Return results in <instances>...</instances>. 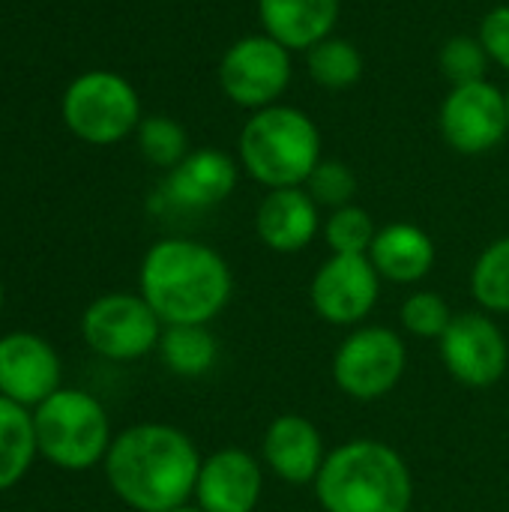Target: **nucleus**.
<instances>
[{
  "mask_svg": "<svg viewBox=\"0 0 509 512\" xmlns=\"http://www.w3.org/2000/svg\"><path fill=\"white\" fill-rule=\"evenodd\" d=\"M195 441L168 423H138L114 435L105 456L111 492L135 512H168L195 498L201 471Z\"/></svg>",
  "mask_w": 509,
  "mask_h": 512,
  "instance_id": "nucleus-1",
  "label": "nucleus"
},
{
  "mask_svg": "<svg viewBox=\"0 0 509 512\" xmlns=\"http://www.w3.org/2000/svg\"><path fill=\"white\" fill-rule=\"evenodd\" d=\"M138 288L165 327L210 324L231 303L234 273L213 246L189 237H165L147 249Z\"/></svg>",
  "mask_w": 509,
  "mask_h": 512,
  "instance_id": "nucleus-2",
  "label": "nucleus"
},
{
  "mask_svg": "<svg viewBox=\"0 0 509 512\" xmlns=\"http://www.w3.org/2000/svg\"><path fill=\"white\" fill-rule=\"evenodd\" d=\"M312 486L324 512H411L414 507L411 465L378 438H351L330 450Z\"/></svg>",
  "mask_w": 509,
  "mask_h": 512,
  "instance_id": "nucleus-3",
  "label": "nucleus"
},
{
  "mask_svg": "<svg viewBox=\"0 0 509 512\" xmlns=\"http://www.w3.org/2000/svg\"><path fill=\"white\" fill-rule=\"evenodd\" d=\"M240 165L267 189L306 186L321 162V132L315 120L291 105L252 111L240 132Z\"/></svg>",
  "mask_w": 509,
  "mask_h": 512,
  "instance_id": "nucleus-4",
  "label": "nucleus"
},
{
  "mask_svg": "<svg viewBox=\"0 0 509 512\" xmlns=\"http://www.w3.org/2000/svg\"><path fill=\"white\" fill-rule=\"evenodd\" d=\"M36 450L54 468L87 471L111 450V420L102 402L84 390L60 387L33 411Z\"/></svg>",
  "mask_w": 509,
  "mask_h": 512,
  "instance_id": "nucleus-5",
  "label": "nucleus"
},
{
  "mask_svg": "<svg viewBox=\"0 0 509 512\" xmlns=\"http://www.w3.org/2000/svg\"><path fill=\"white\" fill-rule=\"evenodd\" d=\"M63 120L81 141L108 147L138 129L141 102L123 75L93 69L78 75L63 93Z\"/></svg>",
  "mask_w": 509,
  "mask_h": 512,
  "instance_id": "nucleus-6",
  "label": "nucleus"
},
{
  "mask_svg": "<svg viewBox=\"0 0 509 512\" xmlns=\"http://www.w3.org/2000/svg\"><path fill=\"white\" fill-rule=\"evenodd\" d=\"M408 369L405 339L381 324L354 327L333 354V381L354 402L390 396Z\"/></svg>",
  "mask_w": 509,
  "mask_h": 512,
  "instance_id": "nucleus-7",
  "label": "nucleus"
},
{
  "mask_svg": "<svg viewBox=\"0 0 509 512\" xmlns=\"http://www.w3.org/2000/svg\"><path fill=\"white\" fill-rule=\"evenodd\" d=\"M165 324L141 294H102L81 315V336L105 360L132 363L159 348Z\"/></svg>",
  "mask_w": 509,
  "mask_h": 512,
  "instance_id": "nucleus-8",
  "label": "nucleus"
},
{
  "mask_svg": "<svg viewBox=\"0 0 509 512\" xmlns=\"http://www.w3.org/2000/svg\"><path fill=\"white\" fill-rule=\"evenodd\" d=\"M291 84V51L267 33H252L228 45L219 60L222 93L249 111L279 105Z\"/></svg>",
  "mask_w": 509,
  "mask_h": 512,
  "instance_id": "nucleus-9",
  "label": "nucleus"
},
{
  "mask_svg": "<svg viewBox=\"0 0 509 512\" xmlns=\"http://www.w3.org/2000/svg\"><path fill=\"white\" fill-rule=\"evenodd\" d=\"M438 351L447 375L468 390L495 387L509 369L507 333L483 309L453 315L447 333L438 339Z\"/></svg>",
  "mask_w": 509,
  "mask_h": 512,
  "instance_id": "nucleus-10",
  "label": "nucleus"
},
{
  "mask_svg": "<svg viewBox=\"0 0 509 512\" xmlns=\"http://www.w3.org/2000/svg\"><path fill=\"white\" fill-rule=\"evenodd\" d=\"M381 276L369 255H330L309 285L312 309L330 327H360L381 297Z\"/></svg>",
  "mask_w": 509,
  "mask_h": 512,
  "instance_id": "nucleus-11",
  "label": "nucleus"
},
{
  "mask_svg": "<svg viewBox=\"0 0 509 512\" xmlns=\"http://www.w3.org/2000/svg\"><path fill=\"white\" fill-rule=\"evenodd\" d=\"M509 132L507 93L486 81L453 87L441 105V135L465 156H480L495 150Z\"/></svg>",
  "mask_w": 509,
  "mask_h": 512,
  "instance_id": "nucleus-12",
  "label": "nucleus"
},
{
  "mask_svg": "<svg viewBox=\"0 0 509 512\" xmlns=\"http://www.w3.org/2000/svg\"><path fill=\"white\" fill-rule=\"evenodd\" d=\"M60 378L63 366L51 342L24 330L0 336V396L39 408L60 390Z\"/></svg>",
  "mask_w": 509,
  "mask_h": 512,
  "instance_id": "nucleus-13",
  "label": "nucleus"
},
{
  "mask_svg": "<svg viewBox=\"0 0 509 512\" xmlns=\"http://www.w3.org/2000/svg\"><path fill=\"white\" fill-rule=\"evenodd\" d=\"M264 498V462L240 447H225L201 462L195 504L204 512H255Z\"/></svg>",
  "mask_w": 509,
  "mask_h": 512,
  "instance_id": "nucleus-14",
  "label": "nucleus"
},
{
  "mask_svg": "<svg viewBox=\"0 0 509 512\" xmlns=\"http://www.w3.org/2000/svg\"><path fill=\"white\" fill-rule=\"evenodd\" d=\"M324 459L321 429L303 414H279L261 438V462L282 483L312 486Z\"/></svg>",
  "mask_w": 509,
  "mask_h": 512,
  "instance_id": "nucleus-15",
  "label": "nucleus"
},
{
  "mask_svg": "<svg viewBox=\"0 0 509 512\" xmlns=\"http://www.w3.org/2000/svg\"><path fill=\"white\" fill-rule=\"evenodd\" d=\"M321 207L303 186L270 189L255 210V234L276 255H297L312 246L321 225Z\"/></svg>",
  "mask_w": 509,
  "mask_h": 512,
  "instance_id": "nucleus-16",
  "label": "nucleus"
},
{
  "mask_svg": "<svg viewBox=\"0 0 509 512\" xmlns=\"http://www.w3.org/2000/svg\"><path fill=\"white\" fill-rule=\"evenodd\" d=\"M240 180V162L225 150H192L165 180V195L183 210H210L228 201Z\"/></svg>",
  "mask_w": 509,
  "mask_h": 512,
  "instance_id": "nucleus-17",
  "label": "nucleus"
},
{
  "mask_svg": "<svg viewBox=\"0 0 509 512\" xmlns=\"http://www.w3.org/2000/svg\"><path fill=\"white\" fill-rule=\"evenodd\" d=\"M369 261L375 264L381 279L393 285H417L432 273L438 261V249L429 231H423L420 225L390 222L378 228L369 249Z\"/></svg>",
  "mask_w": 509,
  "mask_h": 512,
  "instance_id": "nucleus-18",
  "label": "nucleus"
},
{
  "mask_svg": "<svg viewBox=\"0 0 509 512\" xmlns=\"http://www.w3.org/2000/svg\"><path fill=\"white\" fill-rule=\"evenodd\" d=\"M342 0H258V18L267 36L288 51H309L333 36Z\"/></svg>",
  "mask_w": 509,
  "mask_h": 512,
  "instance_id": "nucleus-19",
  "label": "nucleus"
},
{
  "mask_svg": "<svg viewBox=\"0 0 509 512\" xmlns=\"http://www.w3.org/2000/svg\"><path fill=\"white\" fill-rule=\"evenodd\" d=\"M33 414L24 405L0 396V492L21 483L36 459Z\"/></svg>",
  "mask_w": 509,
  "mask_h": 512,
  "instance_id": "nucleus-20",
  "label": "nucleus"
},
{
  "mask_svg": "<svg viewBox=\"0 0 509 512\" xmlns=\"http://www.w3.org/2000/svg\"><path fill=\"white\" fill-rule=\"evenodd\" d=\"M162 363L180 378H201L219 360V342L207 324H174L159 339Z\"/></svg>",
  "mask_w": 509,
  "mask_h": 512,
  "instance_id": "nucleus-21",
  "label": "nucleus"
},
{
  "mask_svg": "<svg viewBox=\"0 0 509 512\" xmlns=\"http://www.w3.org/2000/svg\"><path fill=\"white\" fill-rule=\"evenodd\" d=\"M309 75L324 90H348L363 78V54L351 39L327 36L306 51Z\"/></svg>",
  "mask_w": 509,
  "mask_h": 512,
  "instance_id": "nucleus-22",
  "label": "nucleus"
},
{
  "mask_svg": "<svg viewBox=\"0 0 509 512\" xmlns=\"http://www.w3.org/2000/svg\"><path fill=\"white\" fill-rule=\"evenodd\" d=\"M471 297L489 315H509V237L489 243L474 261Z\"/></svg>",
  "mask_w": 509,
  "mask_h": 512,
  "instance_id": "nucleus-23",
  "label": "nucleus"
},
{
  "mask_svg": "<svg viewBox=\"0 0 509 512\" xmlns=\"http://www.w3.org/2000/svg\"><path fill=\"white\" fill-rule=\"evenodd\" d=\"M138 147L144 153V159L156 168H177L192 150H189V135L186 129L165 114H153V117H141L138 123Z\"/></svg>",
  "mask_w": 509,
  "mask_h": 512,
  "instance_id": "nucleus-24",
  "label": "nucleus"
},
{
  "mask_svg": "<svg viewBox=\"0 0 509 512\" xmlns=\"http://www.w3.org/2000/svg\"><path fill=\"white\" fill-rule=\"evenodd\" d=\"M375 234L378 228L372 216L357 204L330 210L324 222V240L330 246V255H369Z\"/></svg>",
  "mask_w": 509,
  "mask_h": 512,
  "instance_id": "nucleus-25",
  "label": "nucleus"
},
{
  "mask_svg": "<svg viewBox=\"0 0 509 512\" xmlns=\"http://www.w3.org/2000/svg\"><path fill=\"white\" fill-rule=\"evenodd\" d=\"M399 321L402 330L417 339H441L453 321V309L438 291H414L399 306Z\"/></svg>",
  "mask_w": 509,
  "mask_h": 512,
  "instance_id": "nucleus-26",
  "label": "nucleus"
},
{
  "mask_svg": "<svg viewBox=\"0 0 509 512\" xmlns=\"http://www.w3.org/2000/svg\"><path fill=\"white\" fill-rule=\"evenodd\" d=\"M438 63L444 78L453 87H462V84L486 81V69L492 60L477 36H450L438 54Z\"/></svg>",
  "mask_w": 509,
  "mask_h": 512,
  "instance_id": "nucleus-27",
  "label": "nucleus"
},
{
  "mask_svg": "<svg viewBox=\"0 0 509 512\" xmlns=\"http://www.w3.org/2000/svg\"><path fill=\"white\" fill-rule=\"evenodd\" d=\"M312 201L318 207H327V210H339V207H348L354 204V195H357V174L339 162V159H321L318 168L309 174L306 186H303Z\"/></svg>",
  "mask_w": 509,
  "mask_h": 512,
  "instance_id": "nucleus-28",
  "label": "nucleus"
},
{
  "mask_svg": "<svg viewBox=\"0 0 509 512\" xmlns=\"http://www.w3.org/2000/svg\"><path fill=\"white\" fill-rule=\"evenodd\" d=\"M477 39L483 42L489 60L509 72V6H495L483 15Z\"/></svg>",
  "mask_w": 509,
  "mask_h": 512,
  "instance_id": "nucleus-29",
  "label": "nucleus"
},
{
  "mask_svg": "<svg viewBox=\"0 0 509 512\" xmlns=\"http://www.w3.org/2000/svg\"><path fill=\"white\" fill-rule=\"evenodd\" d=\"M168 512H204L198 504H183V507H174V510Z\"/></svg>",
  "mask_w": 509,
  "mask_h": 512,
  "instance_id": "nucleus-30",
  "label": "nucleus"
},
{
  "mask_svg": "<svg viewBox=\"0 0 509 512\" xmlns=\"http://www.w3.org/2000/svg\"><path fill=\"white\" fill-rule=\"evenodd\" d=\"M0 309H3V285H0Z\"/></svg>",
  "mask_w": 509,
  "mask_h": 512,
  "instance_id": "nucleus-31",
  "label": "nucleus"
},
{
  "mask_svg": "<svg viewBox=\"0 0 509 512\" xmlns=\"http://www.w3.org/2000/svg\"><path fill=\"white\" fill-rule=\"evenodd\" d=\"M507 111H509V90H507Z\"/></svg>",
  "mask_w": 509,
  "mask_h": 512,
  "instance_id": "nucleus-32",
  "label": "nucleus"
}]
</instances>
